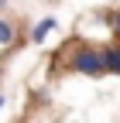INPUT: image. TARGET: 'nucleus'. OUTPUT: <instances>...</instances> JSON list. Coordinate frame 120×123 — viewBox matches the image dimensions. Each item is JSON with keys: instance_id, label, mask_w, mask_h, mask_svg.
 <instances>
[{"instance_id": "f257e3e1", "label": "nucleus", "mask_w": 120, "mask_h": 123, "mask_svg": "<svg viewBox=\"0 0 120 123\" xmlns=\"http://www.w3.org/2000/svg\"><path fill=\"white\" fill-rule=\"evenodd\" d=\"M72 68H76L79 75H103L107 72V58H103V51L100 48H89V44H82V48L72 55Z\"/></svg>"}, {"instance_id": "f03ea898", "label": "nucleus", "mask_w": 120, "mask_h": 123, "mask_svg": "<svg viewBox=\"0 0 120 123\" xmlns=\"http://www.w3.org/2000/svg\"><path fill=\"white\" fill-rule=\"evenodd\" d=\"M52 31H55V17H41V21L34 24V31H31V41H34V44H41L45 38L52 34Z\"/></svg>"}, {"instance_id": "7ed1b4c3", "label": "nucleus", "mask_w": 120, "mask_h": 123, "mask_svg": "<svg viewBox=\"0 0 120 123\" xmlns=\"http://www.w3.org/2000/svg\"><path fill=\"white\" fill-rule=\"evenodd\" d=\"M103 58H107V72H117V75H120V44L103 48Z\"/></svg>"}, {"instance_id": "20e7f679", "label": "nucleus", "mask_w": 120, "mask_h": 123, "mask_svg": "<svg viewBox=\"0 0 120 123\" xmlns=\"http://www.w3.org/2000/svg\"><path fill=\"white\" fill-rule=\"evenodd\" d=\"M14 38H17V27L0 17V44H14Z\"/></svg>"}, {"instance_id": "39448f33", "label": "nucleus", "mask_w": 120, "mask_h": 123, "mask_svg": "<svg viewBox=\"0 0 120 123\" xmlns=\"http://www.w3.org/2000/svg\"><path fill=\"white\" fill-rule=\"evenodd\" d=\"M113 31L120 34V10H117V17H113Z\"/></svg>"}, {"instance_id": "423d86ee", "label": "nucleus", "mask_w": 120, "mask_h": 123, "mask_svg": "<svg viewBox=\"0 0 120 123\" xmlns=\"http://www.w3.org/2000/svg\"><path fill=\"white\" fill-rule=\"evenodd\" d=\"M4 103H7V99H4V96H0V110H4Z\"/></svg>"}, {"instance_id": "0eeeda50", "label": "nucleus", "mask_w": 120, "mask_h": 123, "mask_svg": "<svg viewBox=\"0 0 120 123\" xmlns=\"http://www.w3.org/2000/svg\"><path fill=\"white\" fill-rule=\"evenodd\" d=\"M4 7H7V0H0V10H4Z\"/></svg>"}]
</instances>
